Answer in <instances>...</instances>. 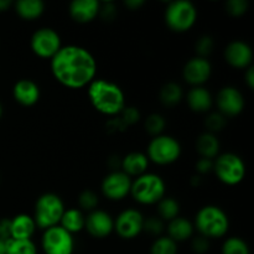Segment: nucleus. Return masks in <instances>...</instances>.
<instances>
[{
	"label": "nucleus",
	"mask_w": 254,
	"mask_h": 254,
	"mask_svg": "<svg viewBox=\"0 0 254 254\" xmlns=\"http://www.w3.org/2000/svg\"><path fill=\"white\" fill-rule=\"evenodd\" d=\"M165 183L156 174L145 173L131 183L130 193L141 205H154L165 197Z\"/></svg>",
	"instance_id": "nucleus-4"
},
{
	"label": "nucleus",
	"mask_w": 254,
	"mask_h": 254,
	"mask_svg": "<svg viewBox=\"0 0 254 254\" xmlns=\"http://www.w3.org/2000/svg\"><path fill=\"white\" fill-rule=\"evenodd\" d=\"M222 254H250V248L242 238L231 237L223 243Z\"/></svg>",
	"instance_id": "nucleus-30"
},
{
	"label": "nucleus",
	"mask_w": 254,
	"mask_h": 254,
	"mask_svg": "<svg viewBox=\"0 0 254 254\" xmlns=\"http://www.w3.org/2000/svg\"><path fill=\"white\" fill-rule=\"evenodd\" d=\"M15 9L20 17L25 20H35L45 11V4L41 0H19Z\"/></svg>",
	"instance_id": "nucleus-25"
},
{
	"label": "nucleus",
	"mask_w": 254,
	"mask_h": 254,
	"mask_svg": "<svg viewBox=\"0 0 254 254\" xmlns=\"http://www.w3.org/2000/svg\"><path fill=\"white\" fill-rule=\"evenodd\" d=\"M6 253V242L4 241H0V254Z\"/></svg>",
	"instance_id": "nucleus-45"
},
{
	"label": "nucleus",
	"mask_w": 254,
	"mask_h": 254,
	"mask_svg": "<svg viewBox=\"0 0 254 254\" xmlns=\"http://www.w3.org/2000/svg\"><path fill=\"white\" fill-rule=\"evenodd\" d=\"M196 148H197L198 154H200L202 158L211 159L218 155V151H220V141L216 138L215 134L212 133H203L198 136L197 141H196Z\"/></svg>",
	"instance_id": "nucleus-24"
},
{
	"label": "nucleus",
	"mask_w": 254,
	"mask_h": 254,
	"mask_svg": "<svg viewBox=\"0 0 254 254\" xmlns=\"http://www.w3.org/2000/svg\"><path fill=\"white\" fill-rule=\"evenodd\" d=\"M213 171L221 183L235 186L245 179L246 164L237 154L225 153L213 161Z\"/></svg>",
	"instance_id": "nucleus-7"
},
{
	"label": "nucleus",
	"mask_w": 254,
	"mask_h": 254,
	"mask_svg": "<svg viewBox=\"0 0 254 254\" xmlns=\"http://www.w3.org/2000/svg\"><path fill=\"white\" fill-rule=\"evenodd\" d=\"M213 45H215V42H213L212 37L208 36V35L201 36L200 39L197 40V42H196V51H197L198 57L206 59V56L212 52Z\"/></svg>",
	"instance_id": "nucleus-34"
},
{
	"label": "nucleus",
	"mask_w": 254,
	"mask_h": 254,
	"mask_svg": "<svg viewBox=\"0 0 254 254\" xmlns=\"http://www.w3.org/2000/svg\"><path fill=\"white\" fill-rule=\"evenodd\" d=\"M225 59L236 68H248L253 60V51L246 42L232 41L226 47Z\"/></svg>",
	"instance_id": "nucleus-16"
},
{
	"label": "nucleus",
	"mask_w": 254,
	"mask_h": 254,
	"mask_svg": "<svg viewBox=\"0 0 254 254\" xmlns=\"http://www.w3.org/2000/svg\"><path fill=\"white\" fill-rule=\"evenodd\" d=\"M189 107L196 113H205L212 108L213 99L210 92L203 87H193L186 97Z\"/></svg>",
	"instance_id": "nucleus-21"
},
{
	"label": "nucleus",
	"mask_w": 254,
	"mask_h": 254,
	"mask_svg": "<svg viewBox=\"0 0 254 254\" xmlns=\"http://www.w3.org/2000/svg\"><path fill=\"white\" fill-rule=\"evenodd\" d=\"M245 79L246 83H247L248 88L253 89L254 88V68L252 66H250L247 68V72L245 74Z\"/></svg>",
	"instance_id": "nucleus-42"
},
{
	"label": "nucleus",
	"mask_w": 254,
	"mask_h": 254,
	"mask_svg": "<svg viewBox=\"0 0 254 254\" xmlns=\"http://www.w3.org/2000/svg\"><path fill=\"white\" fill-rule=\"evenodd\" d=\"M88 98L92 106L106 116H118L126 108L123 89L107 79H94L88 84Z\"/></svg>",
	"instance_id": "nucleus-2"
},
{
	"label": "nucleus",
	"mask_w": 254,
	"mask_h": 254,
	"mask_svg": "<svg viewBox=\"0 0 254 254\" xmlns=\"http://www.w3.org/2000/svg\"><path fill=\"white\" fill-rule=\"evenodd\" d=\"M1 114H2V108H1V104H0V118H1Z\"/></svg>",
	"instance_id": "nucleus-47"
},
{
	"label": "nucleus",
	"mask_w": 254,
	"mask_h": 254,
	"mask_svg": "<svg viewBox=\"0 0 254 254\" xmlns=\"http://www.w3.org/2000/svg\"><path fill=\"white\" fill-rule=\"evenodd\" d=\"M5 254H37V250L31 240H10L6 242V253Z\"/></svg>",
	"instance_id": "nucleus-28"
},
{
	"label": "nucleus",
	"mask_w": 254,
	"mask_h": 254,
	"mask_svg": "<svg viewBox=\"0 0 254 254\" xmlns=\"http://www.w3.org/2000/svg\"><path fill=\"white\" fill-rule=\"evenodd\" d=\"M10 6H11V1L10 0H0V11H5Z\"/></svg>",
	"instance_id": "nucleus-44"
},
{
	"label": "nucleus",
	"mask_w": 254,
	"mask_h": 254,
	"mask_svg": "<svg viewBox=\"0 0 254 254\" xmlns=\"http://www.w3.org/2000/svg\"><path fill=\"white\" fill-rule=\"evenodd\" d=\"M10 226H11V240L17 241L31 240L36 230L34 218L25 213H20L10 220Z\"/></svg>",
	"instance_id": "nucleus-19"
},
{
	"label": "nucleus",
	"mask_w": 254,
	"mask_h": 254,
	"mask_svg": "<svg viewBox=\"0 0 254 254\" xmlns=\"http://www.w3.org/2000/svg\"><path fill=\"white\" fill-rule=\"evenodd\" d=\"M197 10L191 1L176 0L170 2L165 10V22L175 32L189 31L195 25Z\"/></svg>",
	"instance_id": "nucleus-6"
},
{
	"label": "nucleus",
	"mask_w": 254,
	"mask_h": 254,
	"mask_svg": "<svg viewBox=\"0 0 254 254\" xmlns=\"http://www.w3.org/2000/svg\"><path fill=\"white\" fill-rule=\"evenodd\" d=\"M150 254H178V243L174 242L168 236L159 237L151 245Z\"/></svg>",
	"instance_id": "nucleus-29"
},
{
	"label": "nucleus",
	"mask_w": 254,
	"mask_h": 254,
	"mask_svg": "<svg viewBox=\"0 0 254 254\" xmlns=\"http://www.w3.org/2000/svg\"><path fill=\"white\" fill-rule=\"evenodd\" d=\"M143 230H145L146 232L150 233L153 236H159L163 233L164 231V222L161 218L159 217H149L146 220H144V226Z\"/></svg>",
	"instance_id": "nucleus-36"
},
{
	"label": "nucleus",
	"mask_w": 254,
	"mask_h": 254,
	"mask_svg": "<svg viewBox=\"0 0 254 254\" xmlns=\"http://www.w3.org/2000/svg\"><path fill=\"white\" fill-rule=\"evenodd\" d=\"M51 72L55 78L68 88L88 86L97 73V62L87 49L76 45L62 46L51 59Z\"/></svg>",
	"instance_id": "nucleus-1"
},
{
	"label": "nucleus",
	"mask_w": 254,
	"mask_h": 254,
	"mask_svg": "<svg viewBox=\"0 0 254 254\" xmlns=\"http://www.w3.org/2000/svg\"><path fill=\"white\" fill-rule=\"evenodd\" d=\"M148 165V156L143 153H139V151L129 153L121 161V168L123 169V173L128 176H136V178L145 174Z\"/></svg>",
	"instance_id": "nucleus-20"
},
{
	"label": "nucleus",
	"mask_w": 254,
	"mask_h": 254,
	"mask_svg": "<svg viewBox=\"0 0 254 254\" xmlns=\"http://www.w3.org/2000/svg\"><path fill=\"white\" fill-rule=\"evenodd\" d=\"M183 88H181L180 84L175 83V82H169V83L164 84L160 89L161 103L168 107H173L179 104L181 102V99H183Z\"/></svg>",
	"instance_id": "nucleus-26"
},
{
	"label": "nucleus",
	"mask_w": 254,
	"mask_h": 254,
	"mask_svg": "<svg viewBox=\"0 0 254 254\" xmlns=\"http://www.w3.org/2000/svg\"><path fill=\"white\" fill-rule=\"evenodd\" d=\"M180 143L174 136L161 135L154 136L148 146V159L158 165H169L180 158Z\"/></svg>",
	"instance_id": "nucleus-8"
},
{
	"label": "nucleus",
	"mask_w": 254,
	"mask_h": 254,
	"mask_svg": "<svg viewBox=\"0 0 254 254\" xmlns=\"http://www.w3.org/2000/svg\"><path fill=\"white\" fill-rule=\"evenodd\" d=\"M196 170L200 175H206V174L211 173L213 170V160L206 158H201L200 160L196 163Z\"/></svg>",
	"instance_id": "nucleus-39"
},
{
	"label": "nucleus",
	"mask_w": 254,
	"mask_h": 254,
	"mask_svg": "<svg viewBox=\"0 0 254 254\" xmlns=\"http://www.w3.org/2000/svg\"><path fill=\"white\" fill-rule=\"evenodd\" d=\"M211 64L203 57H193L186 62L183 69V76L189 84L195 87H201L208 81L211 76Z\"/></svg>",
	"instance_id": "nucleus-14"
},
{
	"label": "nucleus",
	"mask_w": 254,
	"mask_h": 254,
	"mask_svg": "<svg viewBox=\"0 0 254 254\" xmlns=\"http://www.w3.org/2000/svg\"><path fill=\"white\" fill-rule=\"evenodd\" d=\"M144 217L138 210L128 208L119 213L117 220L114 221V230L117 231L119 237L124 240H133L140 235L143 231Z\"/></svg>",
	"instance_id": "nucleus-11"
},
{
	"label": "nucleus",
	"mask_w": 254,
	"mask_h": 254,
	"mask_svg": "<svg viewBox=\"0 0 254 254\" xmlns=\"http://www.w3.org/2000/svg\"><path fill=\"white\" fill-rule=\"evenodd\" d=\"M195 225L205 238H221L227 233L230 221L222 208L208 205L201 208L195 218Z\"/></svg>",
	"instance_id": "nucleus-3"
},
{
	"label": "nucleus",
	"mask_w": 254,
	"mask_h": 254,
	"mask_svg": "<svg viewBox=\"0 0 254 254\" xmlns=\"http://www.w3.org/2000/svg\"><path fill=\"white\" fill-rule=\"evenodd\" d=\"M84 227L92 237L106 238L114 231V220L106 211L94 210L86 218Z\"/></svg>",
	"instance_id": "nucleus-15"
},
{
	"label": "nucleus",
	"mask_w": 254,
	"mask_h": 254,
	"mask_svg": "<svg viewBox=\"0 0 254 254\" xmlns=\"http://www.w3.org/2000/svg\"><path fill=\"white\" fill-rule=\"evenodd\" d=\"M101 2L97 0H76L69 5V15L74 21L87 24L99 15Z\"/></svg>",
	"instance_id": "nucleus-17"
},
{
	"label": "nucleus",
	"mask_w": 254,
	"mask_h": 254,
	"mask_svg": "<svg viewBox=\"0 0 254 254\" xmlns=\"http://www.w3.org/2000/svg\"><path fill=\"white\" fill-rule=\"evenodd\" d=\"M122 123L123 124H133L135 123V122H138L139 117H140V114H139L138 109L136 108H124L123 111H122Z\"/></svg>",
	"instance_id": "nucleus-38"
},
{
	"label": "nucleus",
	"mask_w": 254,
	"mask_h": 254,
	"mask_svg": "<svg viewBox=\"0 0 254 254\" xmlns=\"http://www.w3.org/2000/svg\"><path fill=\"white\" fill-rule=\"evenodd\" d=\"M64 201L56 193H44L40 196L35 205L34 221L36 227L47 230L60 225L62 215L64 212Z\"/></svg>",
	"instance_id": "nucleus-5"
},
{
	"label": "nucleus",
	"mask_w": 254,
	"mask_h": 254,
	"mask_svg": "<svg viewBox=\"0 0 254 254\" xmlns=\"http://www.w3.org/2000/svg\"><path fill=\"white\" fill-rule=\"evenodd\" d=\"M191 248L196 254H205L210 248V242L203 236H198V237H195L192 240Z\"/></svg>",
	"instance_id": "nucleus-37"
},
{
	"label": "nucleus",
	"mask_w": 254,
	"mask_h": 254,
	"mask_svg": "<svg viewBox=\"0 0 254 254\" xmlns=\"http://www.w3.org/2000/svg\"><path fill=\"white\" fill-rule=\"evenodd\" d=\"M169 238L174 242H183L190 240L193 235V225L185 217H176L169 222L168 226Z\"/></svg>",
	"instance_id": "nucleus-22"
},
{
	"label": "nucleus",
	"mask_w": 254,
	"mask_h": 254,
	"mask_svg": "<svg viewBox=\"0 0 254 254\" xmlns=\"http://www.w3.org/2000/svg\"><path fill=\"white\" fill-rule=\"evenodd\" d=\"M30 46L36 56L51 60L62 47L61 37L51 27H41L32 34Z\"/></svg>",
	"instance_id": "nucleus-10"
},
{
	"label": "nucleus",
	"mask_w": 254,
	"mask_h": 254,
	"mask_svg": "<svg viewBox=\"0 0 254 254\" xmlns=\"http://www.w3.org/2000/svg\"><path fill=\"white\" fill-rule=\"evenodd\" d=\"M41 245L45 254H73L74 252L73 237L60 225L45 230Z\"/></svg>",
	"instance_id": "nucleus-9"
},
{
	"label": "nucleus",
	"mask_w": 254,
	"mask_h": 254,
	"mask_svg": "<svg viewBox=\"0 0 254 254\" xmlns=\"http://www.w3.org/2000/svg\"><path fill=\"white\" fill-rule=\"evenodd\" d=\"M99 14L104 17V19H112L116 15V10H114V5L112 2H106L104 5L101 4L99 7Z\"/></svg>",
	"instance_id": "nucleus-41"
},
{
	"label": "nucleus",
	"mask_w": 254,
	"mask_h": 254,
	"mask_svg": "<svg viewBox=\"0 0 254 254\" xmlns=\"http://www.w3.org/2000/svg\"><path fill=\"white\" fill-rule=\"evenodd\" d=\"M200 181H201V176H193V178L191 179V184L195 186H197Z\"/></svg>",
	"instance_id": "nucleus-46"
},
{
	"label": "nucleus",
	"mask_w": 254,
	"mask_h": 254,
	"mask_svg": "<svg viewBox=\"0 0 254 254\" xmlns=\"http://www.w3.org/2000/svg\"><path fill=\"white\" fill-rule=\"evenodd\" d=\"M205 126L207 128L208 133H217V131L222 130L226 126V117H223L221 113H211L210 116L206 118Z\"/></svg>",
	"instance_id": "nucleus-32"
},
{
	"label": "nucleus",
	"mask_w": 254,
	"mask_h": 254,
	"mask_svg": "<svg viewBox=\"0 0 254 254\" xmlns=\"http://www.w3.org/2000/svg\"><path fill=\"white\" fill-rule=\"evenodd\" d=\"M218 113L223 117H236L245 109V98L236 87H223L216 97Z\"/></svg>",
	"instance_id": "nucleus-13"
},
{
	"label": "nucleus",
	"mask_w": 254,
	"mask_h": 254,
	"mask_svg": "<svg viewBox=\"0 0 254 254\" xmlns=\"http://www.w3.org/2000/svg\"><path fill=\"white\" fill-rule=\"evenodd\" d=\"M84 223H86V218H84L83 213L77 208L64 210L61 221H60V226L71 235L81 232L84 228Z\"/></svg>",
	"instance_id": "nucleus-23"
},
{
	"label": "nucleus",
	"mask_w": 254,
	"mask_h": 254,
	"mask_svg": "<svg viewBox=\"0 0 254 254\" xmlns=\"http://www.w3.org/2000/svg\"><path fill=\"white\" fill-rule=\"evenodd\" d=\"M11 240V226H10V220L7 218H2L0 220V241H7Z\"/></svg>",
	"instance_id": "nucleus-40"
},
{
	"label": "nucleus",
	"mask_w": 254,
	"mask_h": 254,
	"mask_svg": "<svg viewBox=\"0 0 254 254\" xmlns=\"http://www.w3.org/2000/svg\"><path fill=\"white\" fill-rule=\"evenodd\" d=\"M131 179L123 171H113L102 181V192L112 201L123 200L130 193Z\"/></svg>",
	"instance_id": "nucleus-12"
},
{
	"label": "nucleus",
	"mask_w": 254,
	"mask_h": 254,
	"mask_svg": "<svg viewBox=\"0 0 254 254\" xmlns=\"http://www.w3.org/2000/svg\"><path fill=\"white\" fill-rule=\"evenodd\" d=\"M15 101L24 107H31L40 99V88L31 79H20L12 88Z\"/></svg>",
	"instance_id": "nucleus-18"
},
{
	"label": "nucleus",
	"mask_w": 254,
	"mask_h": 254,
	"mask_svg": "<svg viewBox=\"0 0 254 254\" xmlns=\"http://www.w3.org/2000/svg\"><path fill=\"white\" fill-rule=\"evenodd\" d=\"M78 203L83 210L94 211L98 205V196L91 190H86L79 195Z\"/></svg>",
	"instance_id": "nucleus-33"
},
{
	"label": "nucleus",
	"mask_w": 254,
	"mask_h": 254,
	"mask_svg": "<svg viewBox=\"0 0 254 254\" xmlns=\"http://www.w3.org/2000/svg\"><path fill=\"white\" fill-rule=\"evenodd\" d=\"M124 4L127 5V6L129 7V9L134 10V9H139L140 6H143L144 5V1L143 0H128V1H126Z\"/></svg>",
	"instance_id": "nucleus-43"
},
{
	"label": "nucleus",
	"mask_w": 254,
	"mask_h": 254,
	"mask_svg": "<svg viewBox=\"0 0 254 254\" xmlns=\"http://www.w3.org/2000/svg\"><path fill=\"white\" fill-rule=\"evenodd\" d=\"M165 126H166L165 118H164L161 114H158V113L150 114L145 121L146 131H148L150 135H154V136L161 135Z\"/></svg>",
	"instance_id": "nucleus-31"
},
{
	"label": "nucleus",
	"mask_w": 254,
	"mask_h": 254,
	"mask_svg": "<svg viewBox=\"0 0 254 254\" xmlns=\"http://www.w3.org/2000/svg\"><path fill=\"white\" fill-rule=\"evenodd\" d=\"M248 10V2L246 0H228L226 2V11L231 16H242Z\"/></svg>",
	"instance_id": "nucleus-35"
},
{
	"label": "nucleus",
	"mask_w": 254,
	"mask_h": 254,
	"mask_svg": "<svg viewBox=\"0 0 254 254\" xmlns=\"http://www.w3.org/2000/svg\"><path fill=\"white\" fill-rule=\"evenodd\" d=\"M159 218L163 221H169L170 222L174 218L179 217V212H180V206L179 202L173 197H164L159 201Z\"/></svg>",
	"instance_id": "nucleus-27"
}]
</instances>
